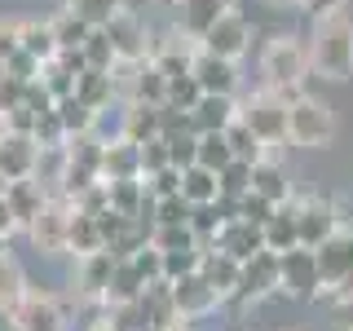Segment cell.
Masks as SVG:
<instances>
[{
	"label": "cell",
	"mask_w": 353,
	"mask_h": 331,
	"mask_svg": "<svg viewBox=\"0 0 353 331\" xmlns=\"http://www.w3.org/2000/svg\"><path fill=\"white\" fill-rule=\"evenodd\" d=\"M309 71L331 84H345L353 75V18L331 14L314 22V31H309Z\"/></svg>",
	"instance_id": "cell-1"
},
{
	"label": "cell",
	"mask_w": 353,
	"mask_h": 331,
	"mask_svg": "<svg viewBox=\"0 0 353 331\" xmlns=\"http://www.w3.org/2000/svg\"><path fill=\"white\" fill-rule=\"evenodd\" d=\"M261 75H265V88H274V93H305L301 84L309 75V40L292 36V31H279L274 40H265Z\"/></svg>",
	"instance_id": "cell-2"
},
{
	"label": "cell",
	"mask_w": 353,
	"mask_h": 331,
	"mask_svg": "<svg viewBox=\"0 0 353 331\" xmlns=\"http://www.w3.org/2000/svg\"><path fill=\"white\" fill-rule=\"evenodd\" d=\"M287 141L301 150H327L336 141V110L318 97H296L287 106Z\"/></svg>",
	"instance_id": "cell-3"
},
{
	"label": "cell",
	"mask_w": 353,
	"mask_h": 331,
	"mask_svg": "<svg viewBox=\"0 0 353 331\" xmlns=\"http://www.w3.org/2000/svg\"><path fill=\"white\" fill-rule=\"evenodd\" d=\"M239 119L256 132L261 146H283L287 141V102L274 88H261V93H252L248 102H243Z\"/></svg>",
	"instance_id": "cell-4"
},
{
	"label": "cell",
	"mask_w": 353,
	"mask_h": 331,
	"mask_svg": "<svg viewBox=\"0 0 353 331\" xmlns=\"http://www.w3.org/2000/svg\"><path fill=\"white\" fill-rule=\"evenodd\" d=\"M252 40H256V27H252L248 14H239V9H230L225 18L216 22L212 31H208L203 40H199V49L212 53V58H225V62H239L243 53L252 49Z\"/></svg>",
	"instance_id": "cell-5"
},
{
	"label": "cell",
	"mask_w": 353,
	"mask_h": 331,
	"mask_svg": "<svg viewBox=\"0 0 353 331\" xmlns=\"http://www.w3.org/2000/svg\"><path fill=\"white\" fill-rule=\"evenodd\" d=\"M283 265V296H292V301H314V296H323V270H318V252L309 248H296L279 257Z\"/></svg>",
	"instance_id": "cell-6"
},
{
	"label": "cell",
	"mask_w": 353,
	"mask_h": 331,
	"mask_svg": "<svg viewBox=\"0 0 353 331\" xmlns=\"http://www.w3.org/2000/svg\"><path fill=\"white\" fill-rule=\"evenodd\" d=\"M283 292V265L274 252H261V257H252L243 265V283H239V296L234 301L243 305H256V301H270V296Z\"/></svg>",
	"instance_id": "cell-7"
},
{
	"label": "cell",
	"mask_w": 353,
	"mask_h": 331,
	"mask_svg": "<svg viewBox=\"0 0 353 331\" xmlns=\"http://www.w3.org/2000/svg\"><path fill=\"white\" fill-rule=\"evenodd\" d=\"M40 159H44V150L36 146V137L0 132V177H5L9 185H14V181H31V177H40Z\"/></svg>",
	"instance_id": "cell-8"
},
{
	"label": "cell",
	"mask_w": 353,
	"mask_h": 331,
	"mask_svg": "<svg viewBox=\"0 0 353 331\" xmlns=\"http://www.w3.org/2000/svg\"><path fill=\"white\" fill-rule=\"evenodd\" d=\"M296 212H301V248L318 252L323 243L340 230V217H336V199H323V194H309L296 203Z\"/></svg>",
	"instance_id": "cell-9"
},
{
	"label": "cell",
	"mask_w": 353,
	"mask_h": 331,
	"mask_svg": "<svg viewBox=\"0 0 353 331\" xmlns=\"http://www.w3.org/2000/svg\"><path fill=\"white\" fill-rule=\"evenodd\" d=\"M71 217H75V208L66 203V199L53 194L49 208L40 212V221L31 225V239H36V248L44 252V257H58V252H66V239H71Z\"/></svg>",
	"instance_id": "cell-10"
},
{
	"label": "cell",
	"mask_w": 353,
	"mask_h": 331,
	"mask_svg": "<svg viewBox=\"0 0 353 331\" xmlns=\"http://www.w3.org/2000/svg\"><path fill=\"white\" fill-rule=\"evenodd\" d=\"M9 323L14 331H62L66 318L53 296H40V292H27L18 301V309H9Z\"/></svg>",
	"instance_id": "cell-11"
},
{
	"label": "cell",
	"mask_w": 353,
	"mask_h": 331,
	"mask_svg": "<svg viewBox=\"0 0 353 331\" xmlns=\"http://www.w3.org/2000/svg\"><path fill=\"white\" fill-rule=\"evenodd\" d=\"M106 36H110V44H115V58H119V62H128V66H141V62H146V53H150V31H146V22L132 18L128 9L106 27Z\"/></svg>",
	"instance_id": "cell-12"
},
{
	"label": "cell",
	"mask_w": 353,
	"mask_h": 331,
	"mask_svg": "<svg viewBox=\"0 0 353 331\" xmlns=\"http://www.w3.org/2000/svg\"><path fill=\"white\" fill-rule=\"evenodd\" d=\"M208 252H225V257H234L239 265H248L252 257H261L265 252V230L261 225H248V221H230V225H221L216 230V239H212V248Z\"/></svg>",
	"instance_id": "cell-13"
},
{
	"label": "cell",
	"mask_w": 353,
	"mask_h": 331,
	"mask_svg": "<svg viewBox=\"0 0 353 331\" xmlns=\"http://www.w3.org/2000/svg\"><path fill=\"white\" fill-rule=\"evenodd\" d=\"M318 270H323V292H336L353 274V230H336L318 248Z\"/></svg>",
	"instance_id": "cell-14"
},
{
	"label": "cell",
	"mask_w": 353,
	"mask_h": 331,
	"mask_svg": "<svg viewBox=\"0 0 353 331\" xmlns=\"http://www.w3.org/2000/svg\"><path fill=\"white\" fill-rule=\"evenodd\" d=\"M190 75L199 80L203 97H234V88H239V66L225 62V58H212V53H203V49L194 53Z\"/></svg>",
	"instance_id": "cell-15"
},
{
	"label": "cell",
	"mask_w": 353,
	"mask_h": 331,
	"mask_svg": "<svg viewBox=\"0 0 353 331\" xmlns=\"http://www.w3.org/2000/svg\"><path fill=\"white\" fill-rule=\"evenodd\" d=\"M5 208H9V217H14V225L31 230L40 221V212L49 208V190H44L40 177H31V181H14L5 190Z\"/></svg>",
	"instance_id": "cell-16"
},
{
	"label": "cell",
	"mask_w": 353,
	"mask_h": 331,
	"mask_svg": "<svg viewBox=\"0 0 353 331\" xmlns=\"http://www.w3.org/2000/svg\"><path fill=\"white\" fill-rule=\"evenodd\" d=\"M230 9H234L230 0H181V5H176V31L190 36V40H203Z\"/></svg>",
	"instance_id": "cell-17"
},
{
	"label": "cell",
	"mask_w": 353,
	"mask_h": 331,
	"mask_svg": "<svg viewBox=\"0 0 353 331\" xmlns=\"http://www.w3.org/2000/svg\"><path fill=\"white\" fill-rule=\"evenodd\" d=\"M115 257L110 252H93V257L75 261V292L88 296V301H106V287L115 279Z\"/></svg>",
	"instance_id": "cell-18"
},
{
	"label": "cell",
	"mask_w": 353,
	"mask_h": 331,
	"mask_svg": "<svg viewBox=\"0 0 353 331\" xmlns=\"http://www.w3.org/2000/svg\"><path fill=\"white\" fill-rule=\"evenodd\" d=\"M172 301H176V314L181 318H208L221 305V296L212 292V283L203 274H190V279L172 283Z\"/></svg>",
	"instance_id": "cell-19"
},
{
	"label": "cell",
	"mask_w": 353,
	"mask_h": 331,
	"mask_svg": "<svg viewBox=\"0 0 353 331\" xmlns=\"http://www.w3.org/2000/svg\"><path fill=\"white\" fill-rule=\"evenodd\" d=\"M296 248H301V212H296V199H292V203H279V212L265 225V252L287 257Z\"/></svg>",
	"instance_id": "cell-20"
},
{
	"label": "cell",
	"mask_w": 353,
	"mask_h": 331,
	"mask_svg": "<svg viewBox=\"0 0 353 331\" xmlns=\"http://www.w3.org/2000/svg\"><path fill=\"white\" fill-rule=\"evenodd\" d=\"M239 102L234 97H203L194 110H190V128H194V137H208V132H225L230 124L239 119Z\"/></svg>",
	"instance_id": "cell-21"
},
{
	"label": "cell",
	"mask_w": 353,
	"mask_h": 331,
	"mask_svg": "<svg viewBox=\"0 0 353 331\" xmlns=\"http://www.w3.org/2000/svg\"><path fill=\"white\" fill-rule=\"evenodd\" d=\"M102 181H141V146H132V141H124V137L106 141Z\"/></svg>",
	"instance_id": "cell-22"
},
{
	"label": "cell",
	"mask_w": 353,
	"mask_h": 331,
	"mask_svg": "<svg viewBox=\"0 0 353 331\" xmlns=\"http://www.w3.org/2000/svg\"><path fill=\"white\" fill-rule=\"evenodd\" d=\"M119 137L132 141V146H146V141H159V106L146 102H128L124 115H119Z\"/></svg>",
	"instance_id": "cell-23"
},
{
	"label": "cell",
	"mask_w": 353,
	"mask_h": 331,
	"mask_svg": "<svg viewBox=\"0 0 353 331\" xmlns=\"http://www.w3.org/2000/svg\"><path fill=\"white\" fill-rule=\"evenodd\" d=\"M146 274L137 270L132 261H119L115 265V279H110V287H106V309H124V305H137L141 296H146Z\"/></svg>",
	"instance_id": "cell-24"
},
{
	"label": "cell",
	"mask_w": 353,
	"mask_h": 331,
	"mask_svg": "<svg viewBox=\"0 0 353 331\" xmlns=\"http://www.w3.org/2000/svg\"><path fill=\"white\" fill-rule=\"evenodd\" d=\"M199 274L212 283V292L221 296V301H225V296H239L243 265H239L234 257H225V252H203V265H199Z\"/></svg>",
	"instance_id": "cell-25"
},
{
	"label": "cell",
	"mask_w": 353,
	"mask_h": 331,
	"mask_svg": "<svg viewBox=\"0 0 353 331\" xmlns=\"http://www.w3.org/2000/svg\"><path fill=\"white\" fill-rule=\"evenodd\" d=\"M252 194L270 199V203H292V177L279 159H261L252 172Z\"/></svg>",
	"instance_id": "cell-26"
},
{
	"label": "cell",
	"mask_w": 353,
	"mask_h": 331,
	"mask_svg": "<svg viewBox=\"0 0 353 331\" xmlns=\"http://www.w3.org/2000/svg\"><path fill=\"white\" fill-rule=\"evenodd\" d=\"M168 75L159 71L154 62H141V66H132V84H128V102H146V106H163L168 102Z\"/></svg>",
	"instance_id": "cell-27"
},
{
	"label": "cell",
	"mask_w": 353,
	"mask_h": 331,
	"mask_svg": "<svg viewBox=\"0 0 353 331\" xmlns=\"http://www.w3.org/2000/svg\"><path fill=\"white\" fill-rule=\"evenodd\" d=\"M110 97H115V75L110 71H84L80 80H75V102L88 106L93 115H102L110 106Z\"/></svg>",
	"instance_id": "cell-28"
},
{
	"label": "cell",
	"mask_w": 353,
	"mask_h": 331,
	"mask_svg": "<svg viewBox=\"0 0 353 331\" xmlns=\"http://www.w3.org/2000/svg\"><path fill=\"white\" fill-rule=\"evenodd\" d=\"M110 185V212L119 217H146L154 199L146 194V181H106Z\"/></svg>",
	"instance_id": "cell-29"
},
{
	"label": "cell",
	"mask_w": 353,
	"mask_h": 331,
	"mask_svg": "<svg viewBox=\"0 0 353 331\" xmlns=\"http://www.w3.org/2000/svg\"><path fill=\"white\" fill-rule=\"evenodd\" d=\"M181 199L190 208H208V203H216L221 199V181H216V172H208V168H185L181 172Z\"/></svg>",
	"instance_id": "cell-30"
},
{
	"label": "cell",
	"mask_w": 353,
	"mask_h": 331,
	"mask_svg": "<svg viewBox=\"0 0 353 331\" xmlns=\"http://www.w3.org/2000/svg\"><path fill=\"white\" fill-rule=\"evenodd\" d=\"M22 53H31L36 62L49 66L58 58V36H53V22H22Z\"/></svg>",
	"instance_id": "cell-31"
},
{
	"label": "cell",
	"mask_w": 353,
	"mask_h": 331,
	"mask_svg": "<svg viewBox=\"0 0 353 331\" xmlns=\"http://www.w3.org/2000/svg\"><path fill=\"white\" fill-rule=\"evenodd\" d=\"M49 22H53V36H58V49H62V53L84 49L88 36L97 31V27H88V22L75 14V9H62V14H58V18H49Z\"/></svg>",
	"instance_id": "cell-32"
},
{
	"label": "cell",
	"mask_w": 353,
	"mask_h": 331,
	"mask_svg": "<svg viewBox=\"0 0 353 331\" xmlns=\"http://www.w3.org/2000/svg\"><path fill=\"white\" fill-rule=\"evenodd\" d=\"M66 252H75V261H80V257H93V252H106L102 230H97V217H84V212L71 217V239H66Z\"/></svg>",
	"instance_id": "cell-33"
},
{
	"label": "cell",
	"mask_w": 353,
	"mask_h": 331,
	"mask_svg": "<svg viewBox=\"0 0 353 331\" xmlns=\"http://www.w3.org/2000/svg\"><path fill=\"white\" fill-rule=\"evenodd\" d=\"M230 163H234V150H230L225 132H208V137H199V168H208V172L221 177Z\"/></svg>",
	"instance_id": "cell-34"
},
{
	"label": "cell",
	"mask_w": 353,
	"mask_h": 331,
	"mask_svg": "<svg viewBox=\"0 0 353 331\" xmlns=\"http://www.w3.org/2000/svg\"><path fill=\"white\" fill-rule=\"evenodd\" d=\"M27 296V279H22V265L14 257H0V309H18V301Z\"/></svg>",
	"instance_id": "cell-35"
},
{
	"label": "cell",
	"mask_w": 353,
	"mask_h": 331,
	"mask_svg": "<svg viewBox=\"0 0 353 331\" xmlns=\"http://www.w3.org/2000/svg\"><path fill=\"white\" fill-rule=\"evenodd\" d=\"M66 9H75L88 27L102 31V27H110V22L124 14V0H66Z\"/></svg>",
	"instance_id": "cell-36"
},
{
	"label": "cell",
	"mask_w": 353,
	"mask_h": 331,
	"mask_svg": "<svg viewBox=\"0 0 353 331\" xmlns=\"http://www.w3.org/2000/svg\"><path fill=\"white\" fill-rule=\"evenodd\" d=\"M58 119H62V128H66V141H71V137H84V132H93L102 115H93V110L80 106L75 97H66V102H58Z\"/></svg>",
	"instance_id": "cell-37"
},
{
	"label": "cell",
	"mask_w": 353,
	"mask_h": 331,
	"mask_svg": "<svg viewBox=\"0 0 353 331\" xmlns=\"http://www.w3.org/2000/svg\"><path fill=\"white\" fill-rule=\"evenodd\" d=\"M225 141H230V150H234V159H243V163H261L265 159V146L256 141V132L243 124V119H234V124L225 128Z\"/></svg>",
	"instance_id": "cell-38"
},
{
	"label": "cell",
	"mask_w": 353,
	"mask_h": 331,
	"mask_svg": "<svg viewBox=\"0 0 353 331\" xmlns=\"http://www.w3.org/2000/svg\"><path fill=\"white\" fill-rule=\"evenodd\" d=\"M150 248L154 252H194L199 239L190 225H154L150 230Z\"/></svg>",
	"instance_id": "cell-39"
},
{
	"label": "cell",
	"mask_w": 353,
	"mask_h": 331,
	"mask_svg": "<svg viewBox=\"0 0 353 331\" xmlns=\"http://www.w3.org/2000/svg\"><path fill=\"white\" fill-rule=\"evenodd\" d=\"M75 80H80V75H75V71H66V66H62L58 58H53V62L40 71V84L49 88V97H53V102H66V97H75Z\"/></svg>",
	"instance_id": "cell-40"
},
{
	"label": "cell",
	"mask_w": 353,
	"mask_h": 331,
	"mask_svg": "<svg viewBox=\"0 0 353 331\" xmlns=\"http://www.w3.org/2000/svg\"><path fill=\"white\" fill-rule=\"evenodd\" d=\"M252 172H256V163L234 159L225 172L216 177V181H221V194H225V199H248V194H252Z\"/></svg>",
	"instance_id": "cell-41"
},
{
	"label": "cell",
	"mask_w": 353,
	"mask_h": 331,
	"mask_svg": "<svg viewBox=\"0 0 353 331\" xmlns=\"http://www.w3.org/2000/svg\"><path fill=\"white\" fill-rule=\"evenodd\" d=\"M190 217H194V208L185 203L181 194H172V199H159V203H150V217L154 225H190Z\"/></svg>",
	"instance_id": "cell-42"
},
{
	"label": "cell",
	"mask_w": 353,
	"mask_h": 331,
	"mask_svg": "<svg viewBox=\"0 0 353 331\" xmlns=\"http://www.w3.org/2000/svg\"><path fill=\"white\" fill-rule=\"evenodd\" d=\"M84 62H88V71H115L119 58H115V44H110L106 27L88 36V44H84Z\"/></svg>",
	"instance_id": "cell-43"
},
{
	"label": "cell",
	"mask_w": 353,
	"mask_h": 331,
	"mask_svg": "<svg viewBox=\"0 0 353 331\" xmlns=\"http://www.w3.org/2000/svg\"><path fill=\"white\" fill-rule=\"evenodd\" d=\"M31 137H36L40 150H62L66 146V128H62V119H58V106H53L49 115L36 119V132H31Z\"/></svg>",
	"instance_id": "cell-44"
},
{
	"label": "cell",
	"mask_w": 353,
	"mask_h": 331,
	"mask_svg": "<svg viewBox=\"0 0 353 331\" xmlns=\"http://www.w3.org/2000/svg\"><path fill=\"white\" fill-rule=\"evenodd\" d=\"M154 66H159L168 80H181V75H190V62H194V53H185V49H176V44H163L159 53L150 58Z\"/></svg>",
	"instance_id": "cell-45"
},
{
	"label": "cell",
	"mask_w": 353,
	"mask_h": 331,
	"mask_svg": "<svg viewBox=\"0 0 353 331\" xmlns=\"http://www.w3.org/2000/svg\"><path fill=\"white\" fill-rule=\"evenodd\" d=\"M199 102H203V88H199L194 75H181V80L168 84V106H176V110H194Z\"/></svg>",
	"instance_id": "cell-46"
},
{
	"label": "cell",
	"mask_w": 353,
	"mask_h": 331,
	"mask_svg": "<svg viewBox=\"0 0 353 331\" xmlns=\"http://www.w3.org/2000/svg\"><path fill=\"white\" fill-rule=\"evenodd\" d=\"M163 168H172V154H168V141H146L141 146V181L146 177H154V172H163Z\"/></svg>",
	"instance_id": "cell-47"
},
{
	"label": "cell",
	"mask_w": 353,
	"mask_h": 331,
	"mask_svg": "<svg viewBox=\"0 0 353 331\" xmlns=\"http://www.w3.org/2000/svg\"><path fill=\"white\" fill-rule=\"evenodd\" d=\"M279 212V203H270V199H261V194H248V199H239V217L248 221V225H270V217Z\"/></svg>",
	"instance_id": "cell-48"
},
{
	"label": "cell",
	"mask_w": 353,
	"mask_h": 331,
	"mask_svg": "<svg viewBox=\"0 0 353 331\" xmlns=\"http://www.w3.org/2000/svg\"><path fill=\"white\" fill-rule=\"evenodd\" d=\"M181 132H194V128H190V110H176V106L163 102V106H159V137L172 141V137H181Z\"/></svg>",
	"instance_id": "cell-49"
},
{
	"label": "cell",
	"mask_w": 353,
	"mask_h": 331,
	"mask_svg": "<svg viewBox=\"0 0 353 331\" xmlns=\"http://www.w3.org/2000/svg\"><path fill=\"white\" fill-rule=\"evenodd\" d=\"M146 194L159 203V199H172V194H181V168H163V172H154L146 177Z\"/></svg>",
	"instance_id": "cell-50"
},
{
	"label": "cell",
	"mask_w": 353,
	"mask_h": 331,
	"mask_svg": "<svg viewBox=\"0 0 353 331\" xmlns=\"http://www.w3.org/2000/svg\"><path fill=\"white\" fill-rule=\"evenodd\" d=\"M168 154H172V168H194L199 163V137L194 132H181V137H172L168 141Z\"/></svg>",
	"instance_id": "cell-51"
},
{
	"label": "cell",
	"mask_w": 353,
	"mask_h": 331,
	"mask_svg": "<svg viewBox=\"0 0 353 331\" xmlns=\"http://www.w3.org/2000/svg\"><path fill=\"white\" fill-rule=\"evenodd\" d=\"M40 71H44V62H36L31 53H22V49L5 62V75H9V80H22V84H36Z\"/></svg>",
	"instance_id": "cell-52"
},
{
	"label": "cell",
	"mask_w": 353,
	"mask_h": 331,
	"mask_svg": "<svg viewBox=\"0 0 353 331\" xmlns=\"http://www.w3.org/2000/svg\"><path fill=\"white\" fill-rule=\"evenodd\" d=\"M18 49H22V22L0 18V62H9Z\"/></svg>",
	"instance_id": "cell-53"
},
{
	"label": "cell",
	"mask_w": 353,
	"mask_h": 331,
	"mask_svg": "<svg viewBox=\"0 0 353 331\" xmlns=\"http://www.w3.org/2000/svg\"><path fill=\"white\" fill-rule=\"evenodd\" d=\"M301 9H305V14L309 18H331V14H340V0H301Z\"/></svg>",
	"instance_id": "cell-54"
},
{
	"label": "cell",
	"mask_w": 353,
	"mask_h": 331,
	"mask_svg": "<svg viewBox=\"0 0 353 331\" xmlns=\"http://www.w3.org/2000/svg\"><path fill=\"white\" fill-rule=\"evenodd\" d=\"M336 323H340V331H353V301L336 305Z\"/></svg>",
	"instance_id": "cell-55"
},
{
	"label": "cell",
	"mask_w": 353,
	"mask_h": 331,
	"mask_svg": "<svg viewBox=\"0 0 353 331\" xmlns=\"http://www.w3.org/2000/svg\"><path fill=\"white\" fill-rule=\"evenodd\" d=\"M331 296H336V305H345V301H353V274H349V279L340 283V287H336V292H331Z\"/></svg>",
	"instance_id": "cell-56"
},
{
	"label": "cell",
	"mask_w": 353,
	"mask_h": 331,
	"mask_svg": "<svg viewBox=\"0 0 353 331\" xmlns=\"http://www.w3.org/2000/svg\"><path fill=\"white\" fill-rule=\"evenodd\" d=\"M14 217H9V208H5V199H0V234H14Z\"/></svg>",
	"instance_id": "cell-57"
},
{
	"label": "cell",
	"mask_w": 353,
	"mask_h": 331,
	"mask_svg": "<svg viewBox=\"0 0 353 331\" xmlns=\"http://www.w3.org/2000/svg\"><path fill=\"white\" fill-rule=\"evenodd\" d=\"M0 257H9V234H0Z\"/></svg>",
	"instance_id": "cell-58"
},
{
	"label": "cell",
	"mask_w": 353,
	"mask_h": 331,
	"mask_svg": "<svg viewBox=\"0 0 353 331\" xmlns=\"http://www.w3.org/2000/svg\"><path fill=\"white\" fill-rule=\"evenodd\" d=\"M270 5H292V0H270ZM296 5H301V0H296Z\"/></svg>",
	"instance_id": "cell-59"
},
{
	"label": "cell",
	"mask_w": 353,
	"mask_h": 331,
	"mask_svg": "<svg viewBox=\"0 0 353 331\" xmlns=\"http://www.w3.org/2000/svg\"><path fill=\"white\" fill-rule=\"evenodd\" d=\"M0 115H5V102H0Z\"/></svg>",
	"instance_id": "cell-60"
}]
</instances>
